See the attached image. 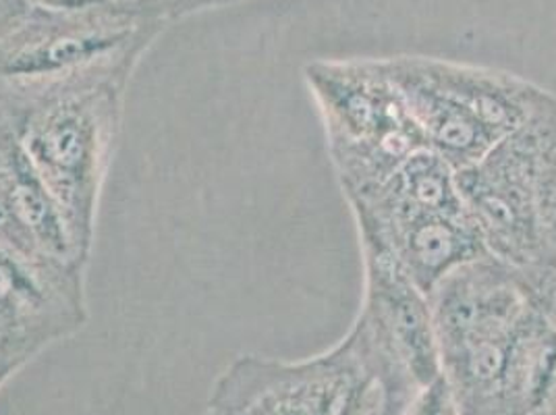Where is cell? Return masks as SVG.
I'll return each mask as SVG.
<instances>
[{
  "instance_id": "obj_10",
  "label": "cell",
  "mask_w": 556,
  "mask_h": 415,
  "mask_svg": "<svg viewBox=\"0 0 556 415\" xmlns=\"http://www.w3.org/2000/svg\"><path fill=\"white\" fill-rule=\"evenodd\" d=\"M357 235L384 246L424 293L465 264L488 255L467 210H409L393 214L353 212Z\"/></svg>"
},
{
  "instance_id": "obj_6",
  "label": "cell",
  "mask_w": 556,
  "mask_h": 415,
  "mask_svg": "<svg viewBox=\"0 0 556 415\" xmlns=\"http://www.w3.org/2000/svg\"><path fill=\"white\" fill-rule=\"evenodd\" d=\"M359 372L351 335L325 353L287 362L245 353L218 374L210 389V415H337Z\"/></svg>"
},
{
  "instance_id": "obj_9",
  "label": "cell",
  "mask_w": 556,
  "mask_h": 415,
  "mask_svg": "<svg viewBox=\"0 0 556 415\" xmlns=\"http://www.w3.org/2000/svg\"><path fill=\"white\" fill-rule=\"evenodd\" d=\"M86 287L0 246V351L38 360L88 324Z\"/></svg>"
},
{
  "instance_id": "obj_8",
  "label": "cell",
  "mask_w": 556,
  "mask_h": 415,
  "mask_svg": "<svg viewBox=\"0 0 556 415\" xmlns=\"http://www.w3.org/2000/svg\"><path fill=\"white\" fill-rule=\"evenodd\" d=\"M0 246L50 275L86 287L88 266L67 223L0 106Z\"/></svg>"
},
{
  "instance_id": "obj_19",
  "label": "cell",
  "mask_w": 556,
  "mask_h": 415,
  "mask_svg": "<svg viewBox=\"0 0 556 415\" xmlns=\"http://www.w3.org/2000/svg\"><path fill=\"white\" fill-rule=\"evenodd\" d=\"M538 415H556V394L551 399V403L540 412Z\"/></svg>"
},
{
  "instance_id": "obj_11",
  "label": "cell",
  "mask_w": 556,
  "mask_h": 415,
  "mask_svg": "<svg viewBox=\"0 0 556 415\" xmlns=\"http://www.w3.org/2000/svg\"><path fill=\"white\" fill-rule=\"evenodd\" d=\"M417 73L439 92L478 118L496 138L526 125L538 86L509 73L439 56L409 54Z\"/></svg>"
},
{
  "instance_id": "obj_12",
  "label": "cell",
  "mask_w": 556,
  "mask_h": 415,
  "mask_svg": "<svg viewBox=\"0 0 556 415\" xmlns=\"http://www.w3.org/2000/svg\"><path fill=\"white\" fill-rule=\"evenodd\" d=\"M526 125L533 141L538 212L546 241L556 254V93L538 86Z\"/></svg>"
},
{
  "instance_id": "obj_7",
  "label": "cell",
  "mask_w": 556,
  "mask_h": 415,
  "mask_svg": "<svg viewBox=\"0 0 556 415\" xmlns=\"http://www.w3.org/2000/svg\"><path fill=\"white\" fill-rule=\"evenodd\" d=\"M364 260V300L357 323L393 357L416 389L441 378V351L430 295L405 273L384 246L359 237Z\"/></svg>"
},
{
  "instance_id": "obj_2",
  "label": "cell",
  "mask_w": 556,
  "mask_h": 415,
  "mask_svg": "<svg viewBox=\"0 0 556 415\" xmlns=\"http://www.w3.org/2000/svg\"><path fill=\"white\" fill-rule=\"evenodd\" d=\"M143 59L36 84H0V106L90 264L100 200L115 161L125 102Z\"/></svg>"
},
{
  "instance_id": "obj_20",
  "label": "cell",
  "mask_w": 556,
  "mask_h": 415,
  "mask_svg": "<svg viewBox=\"0 0 556 415\" xmlns=\"http://www.w3.org/2000/svg\"><path fill=\"white\" fill-rule=\"evenodd\" d=\"M232 2H239V0H216L218 9H220V7H227V4H232Z\"/></svg>"
},
{
  "instance_id": "obj_15",
  "label": "cell",
  "mask_w": 556,
  "mask_h": 415,
  "mask_svg": "<svg viewBox=\"0 0 556 415\" xmlns=\"http://www.w3.org/2000/svg\"><path fill=\"white\" fill-rule=\"evenodd\" d=\"M150 9L163 17L166 24L175 20H184L187 15L208 11V9H218L216 0H150Z\"/></svg>"
},
{
  "instance_id": "obj_17",
  "label": "cell",
  "mask_w": 556,
  "mask_h": 415,
  "mask_svg": "<svg viewBox=\"0 0 556 415\" xmlns=\"http://www.w3.org/2000/svg\"><path fill=\"white\" fill-rule=\"evenodd\" d=\"M29 7H42V9H79V7H92L93 0H25Z\"/></svg>"
},
{
  "instance_id": "obj_3",
  "label": "cell",
  "mask_w": 556,
  "mask_h": 415,
  "mask_svg": "<svg viewBox=\"0 0 556 415\" xmlns=\"http://www.w3.org/2000/svg\"><path fill=\"white\" fill-rule=\"evenodd\" d=\"M303 79L348 202L371 193L412 154L428 148L382 59L312 61Z\"/></svg>"
},
{
  "instance_id": "obj_21",
  "label": "cell",
  "mask_w": 556,
  "mask_h": 415,
  "mask_svg": "<svg viewBox=\"0 0 556 415\" xmlns=\"http://www.w3.org/2000/svg\"><path fill=\"white\" fill-rule=\"evenodd\" d=\"M202 415H210V414H208V412H204V414H202Z\"/></svg>"
},
{
  "instance_id": "obj_18",
  "label": "cell",
  "mask_w": 556,
  "mask_h": 415,
  "mask_svg": "<svg viewBox=\"0 0 556 415\" xmlns=\"http://www.w3.org/2000/svg\"><path fill=\"white\" fill-rule=\"evenodd\" d=\"M96 4H106V7H116V9H131V11H150V0H93ZM156 15V13H154Z\"/></svg>"
},
{
  "instance_id": "obj_13",
  "label": "cell",
  "mask_w": 556,
  "mask_h": 415,
  "mask_svg": "<svg viewBox=\"0 0 556 415\" xmlns=\"http://www.w3.org/2000/svg\"><path fill=\"white\" fill-rule=\"evenodd\" d=\"M403 415H464L459 401L446 378L441 376L428 387H421L409 399Z\"/></svg>"
},
{
  "instance_id": "obj_14",
  "label": "cell",
  "mask_w": 556,
  "mask_h": 415,
  "mask_svg": "<svg viewBox=\"0 0 556 415\" xmlns=\"http://www.w3.org/2000/svg\"><path fill=\"white\" fill-rule=\"evenodd\" d=\"M528 285L535 307L553 323L556 328V257L521 273Z\"/></svg>"
},
{
  "instance_id": "obj_16",
  "label": "cell",
  "mask_w": 556,
  "mask_h": 415,
  "mask_svg": "<svg viewBox=\"0 0 556 415\" xmlns=\"http://www.w3.org/2000/svg\"><path fill=\"white\" fill-rule=\"evenodd\" d=\"M25 366H29V364L25 362L24 357L13 355V353H7V351H0V389H2L17 372H22Z\"/></svg>"
},
{
  "instance_id": "obj_5",
  "label": "cell",
  "mask_w": 556,
  "mask_h": 415,
  "mask_svg": "<svg viewBox=\"0 0 556 415\" xmlns=\"http://www.w3.org/2000/svg\"><path fill=\"white\" fill-rule=\"evenodd\" d=\"M457 185L488 255L519 273L556 257L538 212L528 125L501 139L480 161L457 171Z\"/></svg>"
},
{
  "instance_id": "obj_1",
  "label": "cell",
  "mask_w": 556,
  "mask_h": 415,
  "mask_svg": "<svg viewBox=\"0 0 556 415\" xmlns=\"http://www.w3.org/2000/svg\"><path fill=\"white\" fill-rule=\"evenodd\" d=\"M442 376L464 415H535L556 394V328L519 271L484 255L430 293Z\"/></svg>"
},
{
  "instance_id": "obj_4",
  "label": "cell",
  "mask_w": 556,
  "mask_h": 415,
  "mask_svg": "<svg viewBox=\"0 0 556 415\" xmlns=\"http://www.w3.org/2000/svg\"><path fill=\"white\" fill-rule=\"evenodd\" d=\"M166 25L150 11L106 4L31 7L0 34V84H36L129 56L143 59Z\"/></svg>"
}]
</instances>
